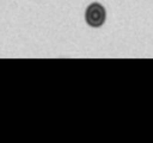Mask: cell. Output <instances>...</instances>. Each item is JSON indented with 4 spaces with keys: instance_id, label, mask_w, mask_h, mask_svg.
Segmentation results:
<instances>
[{
    "instance_id": "6da1fadb",
    "label": "cell",
    "mask_w": 153,
    "mask_h": 143,
    "mask_svg": "<svg viewBox=\"0 0 153 143\" xmlns=\"http://www.w3.org/2000/svg\"><path fill=\"white\" fill-rule=\"evenodd\" d=\"M105 15H106L105 8L100 4L93 2V4H91L86 8L85 19H86V23L90 26H92V27H99L105 21Z\"/></svg>"
}]
</instances>
